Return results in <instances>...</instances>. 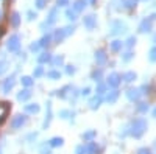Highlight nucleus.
I'll return each instance as SVG.
<instances>
[{
    "label": "nucleus",
    "instance_id": "1",
    "mask_svg": "<svg viewBox=\"0 0 156 154\" xmlns=\"http://www.w3.org/2000/svg\"><path fill=\"white\" fill-rule=\"evenodd\" d=\"M147 120L145 118H136L131 121V125H129V135L134 137V139H140L142 135H144V132L147 131Z\"/></svg>",
    "mask_w": 156,
    "mask_h": 154
},
{
    "label": "nucleus",
    "instance_id": "2",
    "mask_svg": "<svg viewBox=\"0 0 156 154\" xmlns=\"http://www.w3.org/2000/svg\"><path fill=\"white\" fill-rule=\"evenodd\" d=\"M120 81H122V76L117 73V72H112L108 78H106V84H108L109 87H112V89H117V86L120 84Z\"/></svg>",
    "mask_w": 156,
    "mask_h": 154
},
{
    "label": "nucleus",
    "instance_id": "3",
    "mask_svg": "<svg viewBox=\"0 0 156 154\" xmlns=\"http://www.w3.org/2000/svg\"><path fill=\"white\" fill-rule=\"evenodd\" d=\"M140 97H142V91L139 87H129L126 91V98L129 101H139Z\"/></svg>",
    "mask_w": 156,
    "mask_h": 154
},
{
    "label": "nucleus",
    "instance_id": "4",
    "mask_svg": "<svg viewBox=\"0 0 156 154\" xmlns=\"http://www.w3.org/2000/svg\"><path fill=\"white\" fill-rule=\"evenodd\" d=\"M120 76H122V80H123L125 83H133V81L137 78L136 72H133V70H128V72H125V73L120 75Z\"/></svg>",
    "mask_w": 156,
    "mask_h": 154
},
{
    "label": "nucleus",
    "instance_id": "5",
    "mask_svg": "<svg viewBox=\"0 0 156 154\" xmlns=\"http://www.w3.org/2000/svg\"><path fill=\"white\" fill-rule=\"evenodd\" d=\"M119 95H120V92L117 91V89H114V91H111V92H108V94H106L105 100H106L108 103H115V101H117V98H119Z\"/></svg>",
    "mask_w": 156,
    "mask_h": 154
},
{
    "label": "nucleus",
    "instance_id": "6",
    "mask_svg": "<svg viewBox=\"0 0 156 154\" xmlns=\"http://www.w3.org/2000/svg\"><path fill=\"white\" fill-rule=\"evenodd\" d=\"M19 48V37L17 36H12L11 39H9V42H8V50L9 51H16Z\"/></svg>",
    "mask_w": 156,
    "mask_h": 154
},
{
    "label": "nucleus",
    "instance_id": "7",
    "mask_svg": "<svg viewBox=\"0 0 156 154\" xmlns=\"http://www.w3.org/2000/svg\"><path fill=\"white\" fill-rule=\"evenodd\" d=\"M8 111H9V106L6 104V103H0V125H2V121L5 120Z\"/></svg>",
    "mask_w": 156,
    "mask_h": 154
},
{
    "label": "nucleus",
    "instance_id": "8",
    "mask_svg": "<svg viewBox=\"0 0 156 154\" xmlns=\"http://www.w3.org/2000/svg\"><path fill=\"white\" fill-rule=\"evenodd\" d=\"M14 84H16V81H14V78H12V76H11V78H8V80L5 81V84H3V92L8 94L11 89L14 87Z\"/></svg>",
    "mask_w": 156,
    "mask_h": 154
},
{
    "label": "nucleus",
    "instance_id": "9",
    "mask_svg": "<svg viewBox=\"0 0 156 154\" xmlns=\"http://www.w3.org/2000/svg\"><path fill=\"white\" fill-rule=\"evenodd\" d=\"M25 121H27V117H25V115H17V117L14 118V121H12V128H20Z\"/></svg>",
    "mask_w": 156,
    "mask_h": 154
},
{
    "label": "nucleus",
    "instance_id": "10",
    "mask_svg": "<svg viewBox=\"0 0 156 154\" xmlns=\"http://www.w3.org/2000/svg\"><path fill=\"white\" fill-rule=\"evenodd\" d=\"M62 143H64V140H62V137H53L48 142V145L51 146V148H56V146H62Z\"/></svg>",
    "mask_w": 156,
    "mask_h": 154
},
{
    "label": "nucleus",
    "instance_id": "11",
    "mask_svg": "<svg viewBox=\"0 0 156 154\" xmlns=\"http://www.w3.org/2000/svg\"><path fill=\"white\" fill-rule=\"evenodd\" d=\"M100 104H101V97H98V95L94 97L92 100L89 101V108H90V109H97Z\"/></svg>",
    "mask_w": 156,
    "mask_h": 154
},
{
    "label": "nucleus",
    "instance_id": "12",
    "mask_svg": "<svg viewBox=\"0 0 156 154\" xmlns=\"http://www.w3.org/2000/svg\"><path fill=\"white\" fill-rule=\"evenodd\" d=\"M95 135H97V131H87L81 137H83V140H86V142H92V140L95 139Z\"/></svg>",
    "mask_w": 156,
    "mask_h": 154
},
{
    "label": "nucleus",
    "instance_id": "13",
    "mask_svg": "<svg viewBox=\"0 0 156 154\" xmlns=\"http://www.w3.org/2000/svg\"><path fill=\"white\" fill-rule=\"evenodd\" d=\"M30 97H31V92L28 91V89H25V91H22V92L17 95V100H20V101H27Z\"/></svg>",
    "mask_w": 156,
    "mask_h": 154
},
{
    "label": "nucleus",
    "instance_id": "14",
    "mask_svg": "<svg viewBox=\"0 0 156 154\" xmlns=\"http://www.w3.org/2000/svg\"><path fill=\"white\" fill-rule=\"evenodd\" d=\"M97 149H98V146H97L95 142H89V145L86 146L87 154H97Z\"/></svg>",
    "mask_w": 156,
    "mask_h": 154
},
{
    "label": "nucleus",
    "instance_id": "15",
    "mask_svg": "<svg viewBox=\"0 0 156 154\" xmlns=\"http://www.w3.org/2000/svg\"><path fill=\"white\" fill-rule=\"evenodd\" d=\"M25 112H28V114H37L39 112V106L37 104H27V106H25Z\"/></svg>",
    "mask_w": 156,
    "mask_h": 154
},
{
    "label": "nucleus",
    "instance_id": "16",
    "mask_svg": "<svg viewBox=\"0 0 156 154\" xmlns=\"http://www.w3.org/2000/svg\"><path fill=\"white\" fill-rule=\"evenodd\" d=\"M95 61L98 64H103L106 61V55H105V51H98V53H95Z\"/></svg>",
    "mask_w": 156,
    "mask_h": 154
},
{
    "label": "nucleus",
    "instance_id": "17",
    "mask_svg": "<svg viewBox=\"0 0 156 154\" xmlns=\"http://www.w3.org/2000/svg\"><path fill=\"white\" fill-rule=\"evenodd\" d=\"M47 76H48V78H51V80H59L61 78V73L58 70H50V72H47Z\"/></svg>",
    "mask_w": 156,
    "mask_h": 154
},
{
    "label": "nucleus",
    "instance_id": "18",
    "mask_svg": "<svg viewBox=\"0 0 156 154\" xmlns=\"http://www.w3.org/2000/svg\"><path fill=\"white\" fill-rule=\"evenodd\" d=\"M147 111H148V104H147V103H139V104H137V112L145 114Z\"/></svg>",
    "mask_w": 156,
    "mask_h": 154
},
{
    "label": "nucleus",
    "instance_id": "19",
    "mask_svg": "<svg viewBox=\"0 0 156 154\" xmlns=\"http://www.w3.org/2000/svg\"><path fill=\"white\" fill-rule=\"evenodd\" d=\"M105 91H106V86L103 84V83H98V86H97V95L101 97L103 94H105Z\"/></svg>",
    "mask_w": 156,
    "mask_h": 154
},
{
    "label": "nucleus",
    "instance_id": "20",
    "mask_svg": "<svg viewBox=\"0 0 156 154\" xmlns=\"http://www.w3.org/2000/svg\"><path fill=\"white\" fill-rule=\"evenodd\" d=\"M20 81H22V84H23V86H27V87H30V86L33 84V80L30 78V76H23V78H22Z\"/></svg>",
    "mask_w": 156,
    "mask_h": 154
},
{
    "label": "nucleus",
    "instance_id": "21",
    "mask_svg": "<svg viewBox=\"0 0 156 154\" xmlns=\"http://www.w3.org/2000/svg\"><path fill=\"white\" fill-rule=\"evenodd\" d=\"M148 59H150V62H156V47H153V48L150 50Z\"/></svg>",
    "mask_w": 156,
    "mask_h": 154
},
{
    "label": "nucleus",
    "instance_id": "22",
    "mask_svg": "<svg viewBox=\"0 0 156 154\" xmlns=\"http://www.w3.org/2000/svg\"><path fill=\"white\" fill-rule=\"evenodd\" d=\"M111 48H112L114 51H119V50L122 48V42H120V41H114L112 45H111Z\"/></svg>",
    "mask_w": 156,
    "mask_h": 154
},
{
    "label": "nucleus",
    "instance_id": "23",
    "mask_svg": "<svg viewBox=\"0 0 156 154\" xmlns=\"http://www.w3.org/2000/svg\"><path fill=\"white\" fill-rule=\"evenodd\" d=\"M92 78H94V81L100 83V80H101V70H95V72L92 73Z\"/></svg>",
    "mask_w": 156,
    "mask_h": 154
},
{
    "label": "nucleus",
    "instance_id": "24",
    "mask_svg": "<svg viewBox=\"0 0 156 154\" xmlns=\"http://www.w3.org/2000/svg\"><path fill=\"white\" fill-rule=\"evenodd\" d=\"M50 59H51V56H50L48 53H44L42 56H39V59H37V61H39V62H48Z\"/></svg>",
    "mask_w": 156,
    "mask_h": 154
},
{
    "label": "nucleus",
    "instance_id": "25",
    "mask_svg": "<svg viewBox=\"0 0 156 154\" xmlns=\"http://www.w3.org/2000/svg\"><path fill=\"white\" fill-rule=\"evenodd\" d=\"M75 152H76V154H87V151H86V146H84V145H80V146H76Z\"/></svg>",
    "mask_w": 156,
    "mask_h": 154
},
{
    "label": "nucleus",
    "instance_id": "26",
    "mask_svg": "<svg viewBox=\"0 0 156 154\" xmlns=\"http://www.w3.org/2000/svg\"><path fill=\"white\" fill-rule=\"evenodd\" d=\"M34 78H39V76H42L44 75V69L42 67H36V70H34Z\"/></svg>",
    "mask_w": 156,
    "mask_h": 154
},
{
    "label": "nucleus",
    "instance_id": "27",
    "mask_svg": "<svg viewBox=\"0 0 156 154\" xmlns=\"http://www.w3.org/2000/svg\"><path fill=\"white\" fill-rule=\"evenodd\" d=\"M62 62H64V58H62V56H56V58L53 59V66H61Z\"/></svg>",
    "mask_w": 156,
    "mask_h": 154
},
{
    "label": "nucleus",
    "instance_id": "28",
    "mask_svg": "<svg viewBox=\"0 0 156 154\" xmlns=\"http://www.w3.org/2000/svg\"><path fill=\"white\" fill-rule=\"evenodd\" d=\"M137 154H151V149L150 148H139Z\"/></svg>",
    "mask_w": 156,
    "mask_h": 154
},
{
    "label": "nucleus",
    "instance_id": "29",
    "mask_svg": "<svg viewBox=\"0 0 156 154\" xmlns=\"http://www.w3.org/2000/svg\"><path fill=\"white\" fill-rule=\"evenodd\" d=\"M131 58H133V53H131V51H128V53H125V56H123V61H125V62H128Z\"/></svg>",
    "mask_w": 156,
    "mask_h": 154
},
{
    "label": "nucleus",
    "instance_id": "30",
    "mask_svg": "<svg viewBox=\"0 0 156 154\" xmlns=\"http://www.w3.org/2000/svg\"><path fill=\"white\" fill-rule=\"evenodd\" d=\"M66 72H67V75H73V73H75V67H73V66H67Z\"/></svg>",
    "mask_w": 156,
    "mask_h": 154
},
{
    "label": "nucleus",
    "instance_id": "31",
    "mask_svg": "<svg viewBox=\"0 0 156 154\" xmlns=\"http://www.w3.org/2000/svg\"><path fill=\"white\" fill-rule=\"evenodd\" d=\"M89 94H90V89L89 87H84L83 91H81V95H84V97H87Z\"/></svg>",
    "mask_w": 156,
    "mask_h": 154
},
{
    "label": "nucleus",
    "instance_id": "32",
    "mask_svg": "<svg viewBox=\"0 0 156 154\" xmlns=\"http://www.w3.org/2000/svg\"><path fill=\"white\" fill-rule=\"evenodd\" d=\"M17 23H19V16L14 14V16H12V25H17Z\"/></svg>",
    "mask_w": 156,
    "mask_h": 154
},
{
    "label": "nucleus",
    "instance_id": "33",
    "mask_svg": "<svg viewBox=\"0 0 156 154\" xmlns=\"http://www.w3.org/2000/svg\"><path fill=\"white\" fill-rule=\"evenodd\" d=\"M61 118H67V115H69V111H61Z\"/></svg>",
    "mask_w": 156,
    "mask_h": 154
},
{
    "label": "nucleus",
    "instance_id": "34",
    "mask_svg": "<svg viewBox=\"0 0 156 154\" xmlns=\"http://www.w3.org/2000/svg\"><path fill=\"white\" fill-rule=\"evenodd\" d=\"M5 66H6L5 62H0V73H3V72L6 70V67H5Z\"/></svg>",
    "mask_w": 156,
    "mask_h": 154
},
{
    "label": "nucleus",
    "instance_id": "35",
    "mask_svg": "<svg viewBox=\"0 0 156 154\" xmlns=\"http://www.w3.org/2000/svg\"><path fill=\"white\" fill-rule=\"evenodd\" d=\"M153 117H154V118H156V108H154V109H153Z\"/></svg>",
    "mask_w": 156,
    "mask_h": 154
}]
</instances>
